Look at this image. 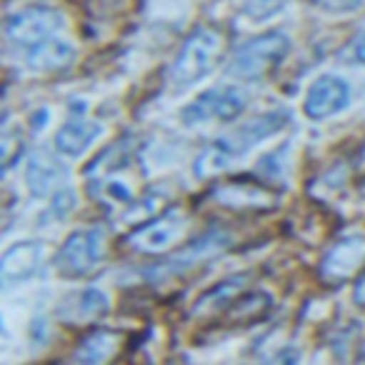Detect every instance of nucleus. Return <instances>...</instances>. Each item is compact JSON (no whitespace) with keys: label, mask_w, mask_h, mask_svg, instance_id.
<instances>
[{"label":"nucleus","mask_w":365,"mask_h":365,"mask_svg":"<svg viewBox=\"0 0 365 365\" xmlns=\"http://www.w3.org/2000/svg\"><path fill=\"white\" fill-rule=\"evenodd\" d=\"M290 123V113L288 110H270V113H263V115L253 118V120L243 123L240 128H235V130H230L228 135L218 138V140L213 143L215 148H218L220 153H223L228 160H233V158L243 155V153H248L253 145H258V143L268 140V138H273L275 133H280L285 125Z\"/></svg>","instance_id":"7"},{"label":"nucleus","mask_w":365,"mask_h":365,"mask_svg":"<svg viewBox=\"0 0 365 365\" xmlns=\"http://www.w3.org/2000/svg\"><path fill=\"white\" fill-rule=\"evenodd\" d=\"M230 245V235L220 228L208 230L205 235H200L198 240H193L190 245L180 248L178 253L168 255L165 260H160L158 265H153L148 270V278L150 280H165V278H175V275L185 273L190 268H198L200 263H208L215 255H220L225 248Z\"/></svg>","instance_id":"4"},{"label":"nucleus","mask_w":365,"mask_h":365,"mask_svg":"<svg viewBox=\"0 0 365 365\" xmlns=\"http://www.w3.org/2000/svg\"><path fill=\"white\" fill-rule=\"evenodd\" d=\"M106 253V235L101 228H83L68 235L56 255V270L63 278H83L93 273Z\"/></svg>","instance_id":"3"},{"label":"nucleus","mask_w":365,"mask_h":365,"mask_svg":"<svg viewBox=\"0 0 365 365\" xmlns=\"http://www.w3.org/2000/svg\"><path fill=\"white\" fill-rule=\"evenodd\" d=\"M350 103V86L338 76H320L310 86L305 96L303 110L313 120H325V118L340 113Z\"/></svg>","instance_id":"9"},{"label":"nucleus","mask_w":365,"mask_h":365,"mask_svg":"<svg viewBox=\"0 0 365 365\" xmlns=\"http://www.w3.org/2000/svg\"><path fill=\"white\" fill-rule=\"evenodd\" d=\"M355 303L365 308V275L358 280V285H355Z\"/></svg>","instance_id":"26"},{"label":"nucleus","mask_w":365,"mask_h":365,"mask_svg":"<svg viewBox=\"0 0 365 365\" xmlns=\"http://www.w3.org/2000/svg\"><path fill=\"white\" fill-rule=\"evenodd\" d=\"M76 210V193L71 188H61L53 193V200L48 205V215L56 220H63L66 215H71Z\"/></svg>","instance_id":"22"},{"label":"nucleus","mask_w":365,"mask_h":365,"mask_svg":"<svg viewBox=\"0 0 365 365\" xmlns=\"http://www.w3.org/2000/svg\"><path fill=\"white\" fill-rule=\"evenodd\" d=\"M365 260V235H348V238L338 240L328 255H325L323 265H320V275L325 280H345L360 268Z\"/></svg>","instance_id":"11"},{"label":"nucleus","mask_w":365,"mask_h":365,"mask_svg":"<svg viewBox=\"0 0 365 365\" xmlns=\"http://www.w3.org/2000/svg\"><path fill=\"white\" fill-rule=\"evenodd\" d=\"M101 198L110 205H125L133 200V190L128 188L125 182H118V180H106L101 182Z\"/></svg>","instance_id":"23"},{"label":"nucleus","mask_w":365,"mask_h":365,"mask_svg":"<svg viewBox=\"0 0 365 365\" xmlns=\"http://www.w3.org/2000/svg\"><path fill=\"white\" fill-rule=\"evenodd\" d=\"M245 110V96L238 88H210L200 93L195 101H190L182 108L180 118L185 125H203V123H228L235 120Z\"/></svg>","instance_id":"5"},{"label":"nucleus","mask_w":365,"mask_h":365,"mask_svg":"<svg viewBox=\"0 0 365 365\" xmlns=\"http://www.w3.org/2000/svg\"><path fill=\"white\" fill-rule=\"evenodd\" d=\"M355 61L365 66V33L358 38V43H355Z\"/></svg>","instance_id":"27"},{"label":"nucleus","mask_w":365,"mask_h":365,"mask_svg":"<svg viewBox=\"0 0 365 365\" xmlns=\"http://www.w3.org/2000/svg\"><path fill=\"white\" fill-rule=\"evenodd\" d=\"M101 135H103L101 123L86 120V118H73V120L61 125V130L56 133V150L68 158H78Z\"/></svg>","instance_id":"14"},{"label":"nucleus","mask_w":365,"mask_h":365,"mask_svg":"<svg viewBox=\"0 0 365 365\" xmlns=\"http://www.w3.org/2000/svg\"><path fill=\"white\" fill-rule=\"evenodd\" d=\"M0 153H3V168L11 170L16 158H21L23 153V135L21 130H16L13 125H6L3 130V145H0Z\"/></svg>","instance_id":"21"},{"label":"nucleus","mask_w":365,"mask_h":365,"mask_svg":"<svg viewBox=\"0 0 365 365\" xmlns=\"http://www.w3.org/2000/svg\"><path fill=\"white\" fill-rule=\"evenodd\" d=\"M128 160V145L125 143H115V145L108 148L103 155H98L96 160L91 163V168H88V173H108L110 168H118L120 163Z\"/></svg>","instance_id":"20"},{"label":"nucleus","mask_w":365,"mask_h":365,"mask_svg":"<svg viewBox=\"0 0 365 365\" xmlns=\"http://www.w3.org/2000/svg\"><path fill=\"white\" fill-rule=\"evenodd\" d=\"M118 343H120V333L101 328V330H96V333H91L78 345L73 358H76L78 363H106L118 350Z\"/></svg>","instance_id":"16"},{"label":"nucleus","mask_w":365,"mask_h":365,"mask_svg":"<svg viewBox=\"0 0 365 365\" xmlns=\"http://www.w3.org/2000/svg\"><path fill=\"white\" fill-rule=\"evenodd\" d=\"M218 200L230 208H245V205H253V208H260V205H273L275 203V195L273 193H265V190H258L248 182H228L223 188L218 190Z\"/></svg>","instance_id":"18"},{"label":"nucleus","mask_w":365,"mask_h":365,"mask_svg":"<svg viewBox=\"0 0 365 365\" xmlns=\"http://www.w3.org/2000/svg\"><path fill=\"white\" fill-rule=\"evenodd\" d=\"M285 0H248V6H245V16L255 18V21H263V18L273 16L283 8Z\"/></svg>","instance_id":"24"},{"label":"nucleus","mask_w":365,"mask_h":365,"mask_svg":"<svg viewBox=\"0 0 365 365\" xmlns=\"http://www.w3.org/2000/svg\"><path fill=\"white\" fill-rule=\"evenodd\" d=\"M228 308H230V318L240 320V323H248V320H255L268 313L270 298L265 293H245L240 298H235Z\"/></svg>","instance_id":"19"},{"label":"nucleus","mask_w":365,"mask_h":365,"mask_svg":"<svg viewBox=\"0 0 365 365\" xmlns=\"http://www.w3.org/2000/svg\"><path fill=\"white\" fill-rule=\"evenodd\" d=\"M245 280H248V275H233V278L218 283L213 290H208L203 298H198L193 313L195 315H205V313H215V310H220V308H228V305L240 295Z\"/></svg>","instance_id":"17"},{"label":"nucleus","mask_w":365,"mask_h":365,"mask_svg":"<svg viewBox=\"0 0 365 365\" xmlns=\"http://www.w3.org/2000/svg\"><path fill=\"white\" fill-rule=\"evenodd\" d=\"M66 23V16L56 8L48 6H33L26 11L13 13L6 21V36L11 38L16 46L33 48L38 43L53 38Z\"/></svg>","instance_id":"6"},{"label":"nucleus","mask_w":365,"mask_h":365,"mask_svg":"<svg viewBox=\"0 0 365 365\" xmlns=\"http://www.w3.org/2000/svg\"><path fill=\"white\" fill-rule=\"evenodd\" d=\"M73 61H76V48L68 41H56V38H48L28 51V66L33 71H61V68L71 66Z\"/></svg>","instance_id":"15"},{"label":"nucleus","mask_w":365,"mask_h":365,"mask_svg":"<svg viewBox=\"0 0 365 365\" xmlns=\"http://www.w3.org/2000/svg\"><path fill=\"white\" fill-rule=\"evenodd\" d=\"M68 180V168L63 165L58 158H53L51 153H36L28 160V170H26V182L31 193L36 198H46V195L61 190V182Z\"/></svg>","instance_id":"12"},{"label":"nucleus","mask_w":365,"mask_h":365,"mask_svg":"<svg viewBox=\"0 0 365 365\" xmlns=\"http://www.w3.org/2000/svg\"><path fill=\"white\" fill-rule=\"evenodd\" d=\"M313 3L330 13H348V11H355L363 0H313Z\"/></svg>","instance_id":"25"},{"label":"nucleus","mask_w":365,"mask_h":365,"mask_svg":"<svg viewBox=\"0 0 365 365\" xmlns=\"http://www.w3.org/2000/svg\"><path fill=\"white\" fill-rule=\"evenodd\" d=\"M46 260V245L38 240H26V243H16L13 248L6 250L3 260H0V278L6 285L21 283L38 273V268Z\"/></svg>","instance_id":"10"},{"label":"nucleus","mask_w":365,"mask_h":365,"mask_svg":"<svg viewBox=\"0 0 365 365\" xmlns=\"http://www.w3.org/2000/svg\"><path fill=\"white\" fill-rule=\"evenodd\" d=\"M108 310H110L108 295L98 288H86V290H78V293L68 295L61 303V308H58V315H61L66 323L78 325V323L101 320Z\"/></svg>","instance_id":"13"},{"label":"nucleus","mask_w":365,"mask_h":365,"mask_svg":"<svg viewBox=\"0 0 365 365\" xmlns=\"http://www.w3.org/2000/svg\"><path fill=\"white\" fill-rule=\"evenodd\" d=\"M185 225H188V218L180 210H168L133 230L128 243L133 250H140V253H163L182 238Z\"/></svg>","instance_id":"8"},{"label":"nucleus","mask_w":365,"mask_h":365,"mask_svg":"<svg viewBox=\"0 0 365 365\" xmlns=\"http://www.w3.org/2000/svg\"><path fill=\"white\" fill-rule=\"evenodd\" d=\"M223 53V38L213 28H198L193 31L178 51L170 68V81L175 86H193L203 81L218 63Z\"/></svg>","instance_id":"1"},{"label":"nucleus","mask_w":365,"mask_h":365,"mask_svg":"<svg viewBox=\"0 0 365 365\" xmlns=\"http://www.w3.org/2000/svg\"><path fill=\"white\" fill-rule=\"evenodd\" d=\"M290 53V41L285 33L270 31L250 38L245 46L235 51L233 61L228 66V73L238 81H258L268 76L275 66L285 61Z\"/></svg>","instance_id":"2"}]
</instances>
